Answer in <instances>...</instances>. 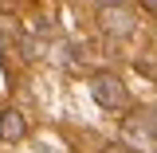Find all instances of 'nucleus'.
Here are the masks:
<instances>
[{"mask_svg":"<svg viewBox=\"0 0 157 153\" xmlns=\"http://www.w3.org/2000/svg\"><path fill=\"white\" fill-rule=\"evenodd\" d=\"M134 12L126 8V4H106L102 8V16H98V28L106 32V36H114V39H126V36H134Z\"/></svg>","mask_w":157,"mask_h":153,"instance_id":"2","label":"nucleus"},{"mask_svg":"<svg viewBox=\"0 0 157 153\" xmlns=\"http://www.w3.org/2000/svg\"><path fill=\"white\" fill-rule=\"evenodd\" d=\"M98 4H102V8H106V4H126V0H98Z\"/></svg>","mask_w":157,"mask_h":153,"instance_id":"6","label":"nucleus"},{"mask_svg":"<svg viewBox=\"0 0 157 153\" xmlns=\"http://www.w3.org/2000/svg\"><path fill=\"white\" fill-rule=\"evenodd\" d=\"M90 98H94L102 110H126V86L118 82L114 75H94L90 78Z\"/></svg>","mask_w":157,"mask_h":153,"instance_id":"1","label":"nucleus"},{"mask_svg":"<svg viewBox=\"0 0 157 153\" xmlns=\"http://www.w3.org/2000/svg\"><path fill=\"white\" fill-rule=\"evenodd\" d=\"M102 153H134V149H130V145H122V141H110Z\"/></svg>","mask_w":157,"mask_h":153,"instance_id":"4","label":"nucleus"},{"mask_svg":"<svg viewBox=\"0 0 157 153\" xmlns=\"http://www.w3.org/2000/svg\"><path fill=\"white\" fill-rule=\"evenodd\" d=\"M141 4H145V8H149V12L157 16V0H141Z\"/></svg>","mask_w":157,"mask_h":153,"instance_id":"5","label":"nucleus"},{"mask_svg":"<svg viewBox=\"0 0 157 153\" xmlns=\"http://www.w3.org/2000/svg\"><path fill=\"white\" fill-rule=\"evenodd\" d=\"M28 134V122L20 110H4L0 114V141H20V137Z\"/></svg>","mask_w":157,"mask_h":153,"instance_id":"3","label":"nucleus"}]
</instances>
